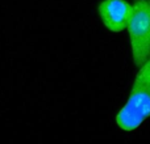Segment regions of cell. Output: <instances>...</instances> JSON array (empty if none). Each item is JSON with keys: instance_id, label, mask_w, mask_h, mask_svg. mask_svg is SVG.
Instances as JSON below:
<instances>
[{"instance_id": "obj_1", "label": "cell", "mask_w": 150, "mask_h": 144, "mask_svg": "<svg viewBox=\"0 0 150 144\" xmlns=\"http://www.w3.org/2000/svg\"><path fill=\"white\" fill-rule=\"evenodd\" d=\"M127 30L133 64L140 68L150 57V7L146 0H134Z\"/></svg>"}, {"instance_id": "obj_2", "label": "cell", "mask_w": 150, "mask_h": 144, "mask_svg": "<svg viewBox=\"0 0 150 144\" xmlns=\"http://www.w3.org/2000/svg\"><path fill=\"white\" fill-rule=\"evenodd\" d=\"M150 118V88L132 87L125 105L116 115V123L124 131L137 130Z\"/></svg>"}, {"instance_id": "obj_3", "label": "cell", "mask_w": 150, "mask_h": 144, "mask_svg": "<svg viewBox=\"0 0 150 144\" xmlns=\"http://www.w3.org/2000/svg\"><path fill=\"white\" fill-rule=\"evenodd\" d=\"M98 13L109 31L120 33L128 26L132 15V4L127 0H103L98 7Z\"/></svg>"}, {"instance_id": "obj_4", "label": "cell", "mask_w": 150, "mask_h": 144, "mask_svg": "<svg viewBox=\"0 0 150 144\" xmlns=\"http://www.w3.org/2000/svg\"><path fill=\"white\" fill-rule=\"evenodd\" d=\"M132 87H145L150 88V57L145 63L138 68V72L136 75V79L133 81Z\"/></svg>"}, {"instance_id": "obj_5", "label": "cell", "mask_w": 150, "mask_h": 144, "mask_svg": "<svg viewBox=\"0 0 150 144\" xmlns=\"http://www.w3.org/2000/svg\"><path fill=\"white\" fill-rule=\"evenodd\" d=\"M146 1H148V4H149V7H150V0H146Z\"/></svg>"}]
</instances>
